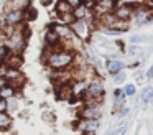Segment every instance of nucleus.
I'll use <instances>...</instances> for the list:
<instances>
[{"label":"nucleus","instance_id":"f257e3e1","mask_svg":"<svg viewBox=\"0 0 153 135\" xmlns=\"http://www.w3.org/2000/svg\"><path fill=\"white\" fill-rule=\"evenodd\" d=\"M76 51H69L64 48H45L43 49V58H45V64L54 72H64V71H71L74 68V61H76Z\"/></svg>","mask_w":153,"mask_h":135},{"label":"nucleus","instance_id":"f03ea898","mask_svg":"<svg viewBox=\"0 0 153 135\" xmlns=\"http://www.w3.org/2000/svg\"><path fill=\"white\" fill-rule=\"evenodd\" d=\"M28 35H30V31H28V28H27V23H25V25H20V26H17V28L13 30V33L7 38V43H5V45H7V48L10 49L13 54H22V53L25 51V48H27Z\"/></svg>","mask_w":153,"mask_h":135},{"label":"nucleus","instance_id":"7ed1b4c3","mask_svg":"<svg viewBox=\"0 0 153 135\" xmlns=\"http://www.w3.org/2000/svg\"><path fill=\"white\" fill-rule=\"evenodd\" d=\"M132 22L135 26H143V25H146V23L153 22V8L146 7L145 3H140V5L133 10Z\"/></svg>","mask_w":153,"mask_h":135},{"label":"nucleus","instance_id":"20e7f679","mask_svg":"<svg viewBox=\"0 0 153 135\" xmlns=\"http://www.w3.org/2000/svg\"><path fill=\"white\" fill-rule=\"evenodd\" d=\"M0 16H2V18H4V22L7 23L8 26H12V28H17V26L25 25V23H27L23 10L4 8V12H2V15H0Z\"/></svg>","mask_w":153,"mask_h":135},{"label":"nucleus","instance_id":"39448f33","mask_svg":"<svg viewBox=\"0 0 153 135\" xmlns=\"http://www.w3.org/2000/svg\"><path fill=\"white\" fill-rule=\"evenodd\" d=\"M69 26H71V30H73V33L76 35V38L82 43L89 41L91 36H92V26H91L89 22H86V20H74Z\"/></svg>","mask_w":153,"mask_h":135},{"label":"nucleus","instance_id":"423d86ee","mask_svg":"<svg viewBox=\"0 0 153 135\" xmlns=\"http://www.w3.org/2000/svg\"><path fill=\"white\" fill-rule=\"evenodd\" d=\"M140 3H132V2H119L114 8V15L119 22H130L133 15V10L138 7Z\"/></svg>","mask_w":153,"mask_h":135},{"label":"nucleus","instance_id":"0eeeda50","mask_svg":"<svg viewBox=\"0 0 153 135\" xmlns=\"http://www.w3.org/2000/svg\"><path fill=\"white\" fill-rule=\"evenodd\" d=\"M4 79H5L7 84L13 86V87H17V89H18V86H22L25 82V76L22 74L20 68H8V66H5Z\"/></svg>","mask_w":153,"mask_h":135},{"label":"nucleus","instance_id":"6e6552de","mask_svg":"<svg viewBox=\"0 0 153 135\" xmlns=\"http://www.w3.org/2000/svg\"><path fill=\"white\" fill-rule=\"evenodd\" d=\"M100 114V105H82L79 110V120H99Z\"/></svg>","mask_w":153,"mask_h":135},{"label":"nucleus","instance_id":"1a4fd4ad","mask_svg":"<svg viewBox=\"0 0 153 135\" xmlns=\"http://www.w3.org/2000/svg\"><path fill=\"white\" fill-rule=\"evenodd\" d=\"M43 43H45V48H50V49H54V48H59L61 46L59 38L54 33V30L51 28V25H48L43 33Z\"/></svg>","mask_w":153,"mask_h":135},{"label":"nucleus","instance_id":"9d476101","mask_svg":"<svg viewBox=\"0 0 153 135\" xmlns=\"http://www.w3.org/2000/svg\"><path fill=\"white\" fill-rule=\"evenodd\" d=\"M99 128V120H79L77 122V130L82 135H94Z\"/></svg>","mask_w":153,"mask_h":135},{"label":"nucleus","instance_id":"9b49d317","mask_svg":"<svg viewBox=\"0 0 153 135\" xmlns=\"http://www.w3.org/2000/svg\"><path fill=\"white\" fill-rule=\"evenodd\" d=\"M107 72L109 74H112V76H115V74H119V72H122L123 71V68H125V63L123 61H120V59H109L107 61Z\"/></svg>","mask_w":153,"mask_h":135},{"label":"nucleus","instance_id":"f8f14e48","mask_svg":"<svg viewBox=\"0 0 153 135\" xmlns=\"http://www.w3.org/2000/svg\"><path fill=\"white\" fill-rule=\"evenodd\" d=\"M17 92H18L17 87H13V86H10V84H5L4 87L0 89V99H4V101H12V99H15Z\"/></svg>","mask_w":153,"mask_h":135},{"label":"nucleus","instance_id":"ddd939ff","mask_svg":"<svg viewBox=\"0 0 153 135\" xmlns=\"http://www.w3.org/2000/svg\"><path fill=\"white\" fill-rule=\"evenodd\" d=\"M71 15H73V20H86L87 16L91 15V10L87 8L84 3H81L77 8L73 10V13H71Z\"/></svg>","mask_w":153,"mask_h":135},{"label":"nucleus","instance_id":"4468645a","mask_svg":"<svg viewBox=\"0 0 153 135\" xmlns=\"http://www.w3.org/2000/svg\"><path fill=\"white\" fill-rule=\"evenodd\" d=\"M12 122H13V119H12L10 114H0V130H8V128L12 127Z\"/></svg>","mask_w":153,"mask_h":135},{"label":"nucleus","instance_id":"2eb2a0df","mask_svg":"<svg viewBox=\"0 0 153 135\" xmlns=\"http://www.w3.org/2000/svg\"><path fill=\"white\" fill-rule=\"evenodd\" d=\"M25 12V20H27V22H35V20L38 18V12H36V8H35V7H28V8H25L23 10Z\"/></svg>","mask_w":153,"mask_h":135},{"label":"nucleus","instance_id":"dca6fc26","mask_svg":"<svg viewBox=\"0 0 153 135\" xmlns=\"http://www.w3.org/2000/svg\"><path fill=\"white\" fill-rule=\"evenodd\" d=\"M153 99V87H145L143 89V92H142V102L143 104H148L150 101Z\"/></svg>","mask_w":153,"mask_h":135},{"label":"nucleus","instance_id":"f3484780","mask_svg":"<svg viewBox=\"0 0 153 135\" xmlns=\"http://www.w3.org/2000/svg\"><path fill=\"white\" fill-rule=\"evenodd\" d=\"M12 51L7 48V45H0V63H5L8 58H10Z\"/></svg>","mask_w":153,"mask_h":135},{"label":"nucleus","instance_id":"a211bd4d","mask_svg":"<svg viewBox=\"0 0 153 135\" xmlns=\"http://www.w3.org/2000/svg\"><path fill=\"white\" fill-rule=\"evenodd\" d=\"M148 40V36L145 35H132L130 36V45H140V43H145Z\"/></svg>","mask_w":153,"mask_h":135},{"label":"nucleus","instance_id":"6ab92c4d","mask_svg":"<svg viewBox=\"0 0 153 135\" xmlns=\"http://www.w3.org/2000/svg\"><path fill=\"white\" fill-rule=\"evenodd\" d=\"M123 91V95H125V97H132V95H135V92H137V87L133 84H127L125 87L122 89Z\"/></svg>","mask_w":153,"mask_h":135},{"label":"nucleus","instance_id":"aec40b11","mask_svg":"<svg viewBox=\"0 0 153 135\" xmlns=\"http://www.w3.org/2000/svg\"><path fill=\"white\" fill-rule=\"evenodd\" d=\"M125 79H127L125 71H122V72H119V74L114 76V82H115L117 86H119V84H123V82H125Z\"/></svg>","mask_w":153,"mask_h":135},{"label":"nucleus","instance_id":"412c9836","mask_svg":"<svg viewBox=\"0 0 153 135\" xmlns=\"http://www.w3.org/2000/svg\"><path fill=\"white\" fill-rule=\"evenodd\" d=\"M102 33H104V35H109V36L122 35V31H120V30H115V28H102Z\"/></svg>","mask_w":153,"mask_h":135},{"label":"nucleus","instance_id":"4be33fe9","mask_svg":"<svg viewBox=\"0 0 153 135\" xmlns=\"http://www.w3.org/2000/svg\"><path fill=\"white\" fill-rule=\"evenodd\" d=\"M125 130H127V127H125V125H120V127L114 128V130L110 132L109 135H125Z\"/></svg>","mask_w":153,"mask_h":135},{"label":"nucleus","instance_id":"5701e85b","mask_svg":"<svg viewBox=\"0 0 153 135\" xmlns=\"http://www.w3.org/2000/svg\"><path fill=\"white\" fill-rule=\"evenodd\" d=\"M8 114V101H4V99H0V114Z\"/></svg>","mask_w":153,"mask_h":135},{"label":"nucleus","instance_id":"b1692460","mask_svg":"<svg viewBox=\"0 0 153 135\" xmlns=\"http://www.w3.org/2000/svg\"><path fill=\"white\" fill-rule=\"evenodd\" d=\"M128 112H130V109H128V107H123V109H120L119 115H120V117H125V115L128 114Z\"/></svg>","mask_w":153,"mask_h":135},{"label":"nucleus","instance_id":"393cba45","mask_svg":"<svg viewBox=\"0 0 153 135\" xmlns=\"http://www.w3.org/2000/svg\"><path fill=\"white\" fill-rule=\"evenodd\" d=\"M146 78H148V79H153V64L150 66V69L146 71Z\"/></svg>","mask_w":153,"mask_h":135},{"label":"nucleus","instance_id":"a878e982","mask_svg":"<svg viewBox=\"0 0 153 135\" xmlns=\"http://www.w3.org/2000/svg\"><path fill=\"white\" fill-rule=\"evenodd\" d=\"M5 84H7V82H5V79H4V78H0V89L4 87Z\"/></svg>","mask_w":153,"mask_h":135},{"label":"nucleus","instance_id":"bb28decb","mask_svg":"<svg viewBox=\"0 0 153 135\" xmlns=\"http://www.w3.org/2000/svg\"><path fill=\"white\" fill-rule=\"evenodd\" d=\"M0 66H4V63H0Z\"/></svg>","mask_w":153,"mask_h":135}]
</instances>
